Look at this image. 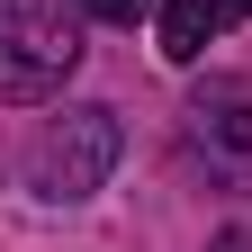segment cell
I'll return each mask as SVG.
<instances>
[{
    "instance_id": "cell-5",
    "label": "cell",
    "mask_w": 252,
    "mask_h": 252,
    "mask_svg": "<svg viewBox=\"0 0 252 252\" xmlns=\"http://www.w3.org/2000/svg\"><path fill=\"white\" fill-rule=\"evenodd\" d=\"M90 18H108V27H135V18H153V0H81Z\"/></svg>"
},
{
    "instance_id": "cell-2",
    "label": "cell",
    "mask_w": 252,
    "mask_h": 252,
    "mask_svg": "<svg viewBox=\"0 0 252 252\" xmlns=\"http://www.w3.org/2000/svg\"><path fill=\"white\" fill-rule=\"evenodd\" d=\"M117 117L108 108H63L45 135H36V153H27V180L45 189V198H90L108 171H117Z\"/></svg>"
},
{
    "instance_id": "cell-3",
    "label": "cell",
    "mask_w": 252,
    "mask_h": 252,
    "mask_svg": "<svg viewBox=\"0 0 252 252\" xmlns=\"http://www.w3.org/2000/svg\"><path fill=\"white\" fill-rule=\"evenodd\" d=\"M189 144H198L216 171H243L252 162V90L243 81H207L198 99H189Z\"/></svg>"
},
{
    "instance_id": "cell-1",
    "label": "cell",
    "mask_w": 252,
    "mask_h": 252,
    "mask_svg": "<svg viewBox=\"0 0 252 252\" xmlns=\"http://www.w3.org/2000/svg\"><path fill=\"white\" fill-rule=\"evenodd\" d=\"M81 72V27L63 9H0V99H54Z\"/></svg>"
},
{
    "instance_id": "cell-6",
    "label": "cell",
    "mask_w": 252,
    "mask_h": 252,
    "mask_svg": "<svg viewBox=\"0 0 252 252\" xmlns=\"http://www.w3.org/2000/svg\"><path fill=\"white\" fill-rule=\"evenodd\" d=\"M207 252H252V225H234V234H216Z\"/></svg>"
},
{
    "instance_id": "cell-4",
    "label": "cell",
    "mask_w": 252,
    "mask_h": 252,
    "mask_svg": "<svg viewBox=\"0 0 252 252\" xmlns=\"http://www.w3.org/2000/svg\"><path fill=\"white\" fill-rule=\"evenodd\" d=\"M234 18H252V0H162V63H198Z\"/></svg>"
}]
</instances>
